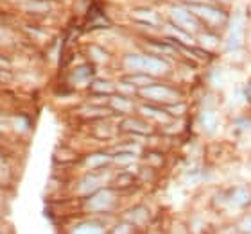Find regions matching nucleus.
<instances>
[{
  "label": "nucleus",
  "instance_id": "f257e3e1",
  "mask_svg": "<svg viewBox=\"0 0 251 234\" xmlns=\"http://www.w3.org/2000/svg\"><path fill=\"white\" fill-rule=\"evenodd\" d=\"M126 66L135 72L146 73H163L167 70V64L162 59L151 58V56H129L126 58Z\"/></svg>",
  "mask_w": 251,
  "mask_h": 234
},
{
  "label": "nucleus",
  "instance_id": "f03ea898",
  "mask_svg": "<svg viewBox=\"0 0 251 234\" xmlns=\"http://www.w3.org/2000/svg\"><path fill=\"white\" fill-rule=\"evenodd\" d=\"M171 18L176 21V25L185 29V31H196L198 29V20L185 7H173L171 9Z\"/></svg>",
  "mask_w": 251,
  "mask_h": 234
},
{
  "label": "nucleus",
  "instance_id": "7ed1b4c3",
  "mask_svg": "<svg viewBox=\"0 0 251 234\" xmlns=\"http://www.w3.org/2000/svg\"><path fill=\"white\" fill-rule=\"evenodd\" d=\"M142 95L151 100H158V102L176 100V91H173L167 86H147V88L142 89Z\"/></svg>",
  "mask_w": 251,
  "mask_h": 234
},
{
  "label": "nucleus",
  "instance_id": "20e7f679",
  "mask_svg": "<svg viewBox=\"0 0 251 234\" xmlns=\"http://www.w3.org/2000/svg\"><path fill=\"white\" fill-rule=\"evenodd\" d=\"M242 36H244V21H242L241 16H237L235 20H233V23H231L230 34H228V40H226V47H228V50H237V48H241Z\"/></svg>",
  "mask_w": 251,
  "mask_h": 234
},
{
  "label": "nucleus",
  "instance_id": "39448f33",
  "mask_svg": "<svg viewBox=\"0 0 251 234\" xmlns=\"http://www.w3.org/2000/svg\"><path fill=\"white\" fill-rule=\"evenodd\" d=\"M111 206H113V195H111V191H106V190L97 191L94 197L88 200V204H86V208H88L90 211H106V209H110Z\"/></svg>",
  "mask_w": 251,
  "mask_h": 234
},
{
  "label": "nucleus",
  "instance_id": "423d86ee",
  "mask_svg": "<svg viewBox=\"0 0 251 234\" xmlns=\"http://www.w3.org/2000/svg\"><path fill=\"white\" fill-rule=\"evenodd\" d=\"M192 11H194V13H196L198 16L204 18L206 21H210V23H214V25H217V23H221V21L225 20V15H223V13H221L219 9H214V7H206V5L194 4V5H192Z\"/></svg>",
  "mask_w": 251,
  "mask_h": 234
},
{
  "label": "nucleus",
  "instance_id": "0eeeda50",
  "mask_svg": "<svg viewBox=\"0 0 251 234\" xmlns=\"http://www.w3.org/2000/svg\"><path fill=\"white\" fill-rule=\"evenodd\" d=\"M201 124H203V127L206 130H215V127H217V118H215L214 113H210V111H206V113H203V116H201Z\"/></svg>",
  "mask_w": 251,
  "mask_h": 234
},
{
  "label": "nucleus",
  "instance_id": "6e6552de",
  "mask_svg": "<svg viewBox=\"0 0 251 234\" xmlns=\"http://www.w3.org/2000/svg\"><path fill=\"white\" fill-rule=\"evenodd\" d=\"M231 198H233V202H235V204L242 206V204H246L248 200H250V193H248L246 190H237Z\"/></svg>",
  "mask_w": 251,
  "mask_h": 234
},
{
  "label": "nucleus",
  "instance_id": "1a4fd4ad",
  "mask_svg": "<svg viewBox=\"0 0 251 234\" xmlns=\"http://www.w3.org/2000/svg\"><path fill=\"white\" fill-rule=\"evenodd\" d=\"M106 161H108V157H106V156L95 154V156H92V157L88 159V167H90V168H97V167H100V165H104Z\"/></svg>",
  "mask_w": 251,
  "mask_h": 234
},
{
  "label": "nucleus",
  "instance_id": "9d476101",
  "mask_svg": "<svg viewBox=\"0 0 251 234\" xmlns=\"http://www.w3.org/2000/svg\"><path fill=\"white\" fill-rule=\"evenodd\" d=\"M75 233H102V227H99V225H79Z\"/></svg>",
  "mask_w": 251,
  "mask_h": 234
},
{
  "label": "nucleus",
  "instance_id": "9b49d317",
  "mask_svg": "<svg viewBox=\"0 0 251 234\" xmlns=\"http://www.w3.org/2000/svg\"><path fill=\"white\" fill-rule=\"evenodd\" d=\"M167 32H171V34H174V36H179V40H183V42L190 43L192 40L187 36V34H183V32H179L178 29H174V27H167Z\"/></svg>",
  "mask_w": 251,
  "mask_h": 234
},
{
  "label": "nucleus",
  "instance_id": "f8f14e48",
  "mask_svg": "<svg viewBox=\"0 0 251 234\" xmlns=\"http://www.w3.org/2000/svg\"><path fill=\"white\" fill-rule=\"evenodd\" d=\"M113 106H115V107H121L122 111H127L131 107L129 102H127V100H124V99H115V100H113Z\"/></svg>",
  "mask_w": 251,
  "mask_h": 234
},
{
  "label": "nucleus",
  "instance_id": "ddd939ff",
  "mask_svg": "<svg viewBox=\"0 0 251 234\" xmlns=\"http://www.w3.org/2000/svg\"><path fill=\"white\" fill-rule=\"evenodd\" d=\"M131 83H149V77H131Z\"/></svg>",
  "mask_w": 251,
  "mask_h": 234
},
{
  "label": "nucleus",
  "instance_id": "4468645a",
  "mask_svg": "<svg viewBox=\"0 0 251 234\" xmlns=\"http://www.w3.org/2000/svg\"><path fill=\"white\" fill-rule=\"evenodd\" d=\"M242 227H244V231H250V233H251V218H246V222H244V225H242Z\"/></svg>",
  "mask_w": 251,
  "mask_h": 234
},
{
  "label": "nucleus",
  "instance_id": "2eb2a0df",
  "mask_svg": "<svg viewBox=\"0 0 251 234\" xmlns=\"http://www.w3.org/2000/svg\"><path fill=\"white\" fill-rule=\"evenodd\" d=\"M0 77H7V73H5L4 70H0Z\"/></svg>",
  "mask_w": 251,
  "mask_h": 234
},
{
  "label": "nucleus",
  "instance_id": "dca6fc26",
  "mask_svg": "<svg viewBox=\"0 0 251 234\" xmlns=\"http://www.w3.org/2000/svg\"><path fill=\"white\" fill-rule=\"evenodd\" d=\"M188 2H194V4H198V2H206V0H188Z\"/></svg>",
  "mask_w": 251,
  "mask_h": 234
}]
</instances>
